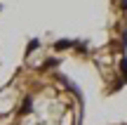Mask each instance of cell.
<instances>
[{
    "label": "cell",
    "instance_id": "obj_1",
    "mask_svg": "<svg viewBox=\"0 0 127 125\" xmlns=\"http://www.w3.org/2000/svg\"><path fill=\"white\" fill-rule=\"evenodd\" d=\"M73 45H75L73 40H57L54 42V50H66V47H73Z\"/></svg>",
    "mask_w": 127,
    "mask_h": 125
},
{
    "label": "cell",
    "instance_id": "obj_2",
    "mask_svg": "<svg viewBox=\"0 0 127 125\" xmlns=\"http://www.w3.org/2000/svg\"><path fill=\"white\" fill-rule=\"evenodd\" d=\"M120 73H123V78L127 80V57H123V59H120Z\"/></svg>",
    "mask_w": 127,
    "mask_h": 125
},
{
    "label": "cell",
    "instance_id": "obj_4",
    "mask_svg": "<svg viewBox=\"0 0 127 125\" xmlns=\"http://www.w3.org/2000/svg\"><path fill=\"white\" fill-rule=\"evenodd\" d=\"M38 45H40V42H38V40H31V42H28V52H33V50H35Z\"/></svg>",
    "mask_w": 127,
    "mask_h": 125
},
{
    "label": "cell",
    "instance_id": "obj_5",
    "mask_svg": "<svg viewBox=\"0 0 127 125\" xmlns=\"http://www.w3.org/2000/svg\"><path fill=\"white\" fill-rule=\"evenodd\" d=\"M52 66H57V61H54V59H50V61H45V69H52Z\"/></svg>",
    "mask_w": 127,
    "mask_h": 125
},
{
    "label": "cell",
    "instance_id": "obj_3",
    "mask_svg": "<svg viewBox=\"0 0 127 125\" xmlns=\"http://www.w3.org/2000/svg\"><path fill=\"white\" fill-rule=\"evenodd\" d=\"M31 111V99H26V102H24V109H21V113H28Z\"/></svg>",
    "mask_w": 127,
    "mask_h": 125
}]
</instances>
